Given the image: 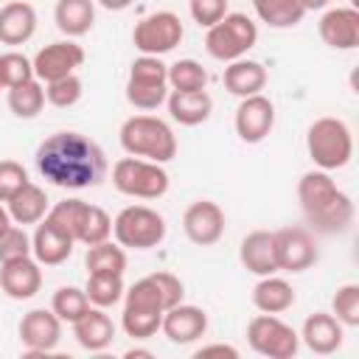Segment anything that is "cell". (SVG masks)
Masks as SVG:
<instances>
[{
    "mask_svg": "<svg viewBox=\"0 0 359 359\" xmlns=\"http://www.w3.org/2000/svg\"><path fill=\"white\" fill-rule=\"evenodd\" d=\"M6 210H8V216H11V222L14 224H36V222H42L45 216H48V210H50V205H48V194H45V188H39L36 182H25L8 202H6Z\"/></svg>",
    "mask_w": 359,
    "mask_h": 359,
    "instance_id": "26",
    "label": "cell"
},
{
    "mask_svg": "<svg viewBox=\"0 0 359 359\" xmlns=\"http://www.w3.org/2000/svg\"><path fill=\"white\" fill-rule=\"evenodd\" d=\"M247 342L266 359H292L300 348V334L278 314H255L247 323Z\"/></svg>",
    "mask_w": 359,
    "mask_h": 359,
    "instance_id": "9",
    "label": "cell"
},
{
    "mask_svg": "<svg viewBox=\"0 0 359 359\" xmlns=\"http://www.w3.org/2000/svg\"><path fill=\"white\" fill-rule=\"evenodd\" d=\"M31 79H36V76H34V65H31L28 56H22L17 50L0 53V81H3L6 90L17 87L22 81H31Z\"/></svg>",
    "mask_w": 359,
    "mask_h": 359,
    "instance_id": "39",
    "label": "cell"
},
{
    "mask_svg": "<svg viewBox=\"0 0 359 359\" xmlns=\"http://www.w3.org/2000/svg\"><path fill=\"white\" fill-rule=\"evenodd\" d=\"M252 306L264 314H283L294 306V289L289 280L275 275H264L255 286H252Z\"/></svg>",
    "mask_w": 359,
    "mask_h": 359,
    "instance_id": "28",
    "label": "cell"
},
{
    "mask_svg": "<svg viewBox=\"0 0 359 359\" xmlns=\"http://www.w3.org/2000/svg\"><path fill=\"white\" fill-rule=\"evenodd\" d=\"M185 238L196 247H210L224 236V210L213 199H196L182 213Z\"/></svg>",
    "mask_w": 359,
    "mask_h": 359,
    "instance_id": "13",
    "label": "cell"
},
{
    "mask_svg": "<svg viewBox=\"0 0 359 359\" xmlns=\"http://www.w3.org/2000/svg\"><path fill=\"white\" fill-rule=\"evenodd\" d=\"M306 149H309V157L317 168H323V171L345 168L353 157L351 126L342 118L323 115V118L311 121V126L306 132Z\"/></svg>",
    "mask_w": 359,
    "mask_h": 359,
    "instance_id": "4",
    "label": "cell"
},
{
    "mask_svg": "<svg viewBox=\"0 0 359 359\" xmlns=\"http://www.w3.org/2000/svg\"><path fill=\"white\" fill-rule=\"evenodd\" d=\"M168 98V84H143V81H126V101L135 109H157Z\"/></svg>",
    "mask_w": 359,
    "mask_h": 359,
    "instance_id": "40",
    "label": "cell"
},
{
    "mask_svg": "<svg viewBox=\"0 0 359 359\" xmlns=\"http://www.w3.org/2000/svg\"><path fill=\"white\" fill-rule=\"evenodd\" d=\"M123 275H87V286H84V294L90 300V306H98V309H109L115 303L123 300Z\"/></svg>",
    "mask_w": 359,
    "mask_h": 359,
    "instance_id": "32",
    "label": "cell"
},
{
    "mask_svg": "<svg viewBox=\"0 0 359 359\" xmlns=\"http://www.w3.org/2000/svg\"><path fill=\"white\" fill-rule=\"evenodd\" d=\"M331 314L348 325V328H356L359 325V283H342L334 297H331Z\"/></svg>",
    "mask_w": 359,
    "mask_h": 359,
    "instance_id": "37",
    "label": "cell"
},
{
    "mask_svg": "<svg viewBox=\"0 0 359 359\" xmlns=\"http://www.w3.org/2000/svg\"><path fill=\"white\" fill-rule=\"evenodd\" d=\"M25 255H31V236L20 224L6 227L0 233V264L17 261V258H25Z\"/></svg>",
    "mask_w": 359,
    "mask_h": 359,
    "instance_id": "42",
    "label": "cell"
},
{
    "mask_svg": "<svg viewBox=\"0 0 359 359\" xmlns=\"http://www.w3.org/2000/svg\"><path fill=\"white\" fill-rule=\"evenodd\" d=\"M300 6H303L306 11H320V8H328L331 0H300Z\"/></svg>",
    "mask_w": 359,
    "mask_h": 359,
    "instance_id": "48",
    "label": "cell"
},
{
    "mask_svg": "<svg viewBox=\"0 0 359 359\" xmlns=\"http://www.w3.org/2000/svg\"><path fill=\"white\" fill-rule=\"evenodd\" d=\"M168 87L182 93H196L208 87V70L196 59H177L168 65Z\"/></svg>",
    "mask_w": 359,
    "mask_h": 359,
    "instance_id": "33",
    "label": "cell"
},
{
    "mask_svg": "<svg viewBox=\"0 0 359 359\" xmlns=\"http://www.w3.org/2000/svg\"><path fill=\"white\" fill-rule=\"evenodd\" d=\"M238 261L247 272L264 278L278 272V258H275V233L269 230H252L241 238L238 247Z\"/></svg>",
    "mask_w": 359,
    "mask_h": 359,
    "instance_id": "20",
    "label": "cell"
},
{
    "mask_svg": "<svg viewBox=\"0 0 359 359\" xmlns=\"http://www.w3.org/2000/svg\"><path fill=\"white\" fill-rule=\"evenodd\" d=\"M297 202L303 216L317 233L337 236L351 230L353 224V202L345 191L337 188L331 171H323V168L306 171L297 180Z\"/></svg>",
    "mask_w": 359,
    "mask_h": 359,
    "instance_id": "2",
    "label": "cell"
},
{
    "mask_svg": "<svg viewBox=\"0 0 359 359\" xmlns=\"http://www.w3.org/2000/svg\"><path fill=\"white\" fill-rule=\"evenodd\" d=\"M252 8L269 28H294L306 17L300 0H252Z\"/></svg>",
    "mask_w": 359,
    "mask_h": 359,
    "instance_id": "29",
    "label": "cell"
},
{
    "mask_svg": "<svg viewBox=\"0 0 359 359\" xmlns=\"http://www.w3.org/2000/svg\"><path fill=\"white\" fill-rule=\"evenodd\" d=\"M320 39L334 50H353L359 45V8L334 6L325 8L317 22Z\"/></svg>",
    "mask_w": 359,
    "mask_h": 359,
    "instance_id": "16",
    "label": "cell"
},
{
    "mask_svg": "<svg viewBox=\"0 0 359 359\" xmlns=\"http://www.w3.org/2000/svg\"><path fill=\"white\" fill-rule=\"evenodd\" d=\"M101 8H107V11H126L135 0H95Z\"/></svg>",
    "mask_w": 359,
    "mask_h": 359,
    "instance_id": "47",
    "label": "cell"
},
{
    "mask_svg": "<svg viewBox=\"0 0 359 359\" xmlns=\"http://www.w3.org/2000/svg\"><path fill=\"white\" fill-rule=\"evenodd\" d=\"M227 3L230 0H188V11L194 22H199L202 28H210L227 14Z\"/></svg>",
    "mask_w": 359,
    "mask_h": 359,
    "instance_id": "44",
    "label": "cell"
},
{
    "mask_svg": "<svg viewBox=\"0 0 359 359\" xmlns=\"http://www.w3.org/2000/svg\"><path fill=\"white\" fill-rule=\"evenodd\" d=\"M112 236L126 250H154L165 238V219L149 205H126L112 219Z\"/></svg>",
    "mask_w": 359,
    "mask_h": 359,
    "instance_id": "8",
    "label": "cell"
},
{
    "mask_svg": "<svg viewBox=\"0 0 359 359\" xmlns=\"http://www.w3.org/2000/svg\"><path fill=\"white\" fill-rule=\"evenodd\" d=\"M112 185L115 191L132 199H160L168 191L171 180L163 163H151V160L129 154L112 165Z\"/></svg>",
    "mask_w": 359,
    "mask_h": 359,
    "instance_id": "6",
    "label": "cell"
},
{
    "mask_svg": "<svg viewBox=\"0 0 359 359\" xmlns=\"http://www.w3.org/2000/svg\"><path fill=\"white\" fill-rule=\"evenodd\" d=\"M342 337H345V325L328 314V311H314L306 317L303 328H300V342L320 356H328L334 351L342 348Z\"/></svg>",
    "mask_w": 359,
    "mask_h": 359,
    "instance_id": "19",
    "label": "cell"
},
{
    "mask_svg": "<svg viewBox=\"0 0 359 359\" xmlns=\"http://www.w3.org/2000/svg\"><path fill=\"white\" fill-rule=\"evenodd\" d=\"M109 236H112V216H109L104 208H98V205H90V202H87L76 241H79V244L93 247V244L107 241Z\"/></svg>",
    "mask_w": 359,
    "mask_h": 359,
    "instance_id": "34",
    "label": "cell"
},
{
    "mask_svg": "<svg viewBox=\"0 0 359 359\" xmlns=\"http://www.w3.org/2000/svg\"><path fill=\"white\" fill-rule=\"evenodd\" d=\"M224 90L236 98H247V95H258L266 87V67L255 59H236L227 62L224 67Z\"/></svg>",
    "mask_w": 359,
    "mask_h": 359,
    "instance_id": "24",
    "label": "cell"
},
{
    "mask_svg": "<svg viewBox=\"0 0 359 359\" xmlns=\"http://www.w3.org/2000/svg\"><path fill=\"white\" fill-rule=\"evenodd\" d=\"M0 87H3V81H0Z\"/></svg>",
    "mask_w": 359,
    "mask_h": 359,
    "instance_id": "51",
    "label": "cell"
},
{
    "mask_svg": "<svg viewBox=\"0 0 359 359\" xmlns=\"http://www.w3.org/2000/svg\"><path fill=\"white\" fill-rule=\"evenodd\" d=\"M84 266H87V275H123L126 272V252L121 244H112L107 238L101 244L87 247Z\"/></svg>",
    "mask_w": 359,
    "mask_h": 359,
    "instance_id": "30",
    "label": "cell"
},
{
    "mask_svg": "<svg viewBox=\"0 0 359 359\" xmlns=\"http://www.w3.org/2000/svg\"><path fill=\"white\" fill-rule=\"evenodd\" d=\"M168 115L171 121L182 123V126H199L210 118L213 112V98L205 90L196 93H182V90H168Z\"/></svg>",
    "mask_w": 359,
    "mask_h": 359,
    "instance_id": "25",
    "label": "cell"
},
{
    "mask_svg": "<svg viewBox=\"0 0 359 359\" xmlns=\"http://www.w3.org/2000/svg\"><path fill=\"white\" fill-rule=\"evenodd\" d=\"M160 331H163V334L168 337V342H174V345H191V342H196L199 337H205V331H208V314H205V309H199V306L177 303V306H171V309L163 311Z\"/></svg>",
    "mask_w": 359,
    "mask_h": 359,
    "instance_id": "17",
    "label": "cell"
},
{
    "mask_svg": "<svg viewBox=\"0 0 359 359\" xmlns=\"http://www.w3.org/2000/svg\"><path fill=\"white\" fill-rule=\"evenodd\" d=\"M36 171L56 188L81 191L95 188L107 177V154L104 149L73 129H62L48 135L36 146Z\"/></svg>",
    "mask_w": 359,
    "mask_h": 359,
    "instance_id": "1",
    "label": "cell"
},
{
    "mask_svg": "<svg viewBox=\"0 0 359 359\" xmlns=\"http://www.w3.org/2000/svg\"><path fill=\"white\" fill-rule=\"evenodd\" d=\"M20 342L28 356L50 353L62 339V320L50 309H31L20 320Z\"/></svg>",
    "mask_w": 359,
    "mask_h": 359,
    "instance_id": "14",
    "label": "cell"
},
{
    "mask_svg": "<svg viewBox=\"0 0 359 359\" xmlns=\"http://www.w3.org/2000/svg\"><path fill=\"white\" fill-rule=\"evenodd\" d=\"M73 244L76 241L67 233H62L56 224L42 219V222H36V230L31 236V255L45 266H59L70 258Z\"/></svg>",
    "mask_w": 359,
    "mask_h": 359,
    "instance_id": "21",
    "label": "cell"
},
{
    "mask_svg": "<svg viewBox=\"0 0 359 359\" xmlns=\"http://www.w3.org/2000/svg\"><path fill=\"white\" fill-rule=\"evenodd\" d=\"M123 356H126V359H135V356H146V359H149V356H151V351H143V348H132V351H126Z\"/></svg>",
    "mask_w": 359,
    "mask_h": 359,
    "instance_id": "50",
    "label": "cell"
},
{
    "mask_svg": "<svg viewBox=\"0 0 359 359\" xmlns=\"http://www.w3.org/2000/svg\"><path fill=\"white\" fill-rule=\"evenodd\" d=\"M53 20L67 39L84 36L95 25V0H56Z\"/></svg>",
    "mask_w": 359,
    "mask_h": 359,
    "instance_id": "27",
    "label": "cell"
},
{
    "mask_svg": "<svg viewBox=\"0 0 359 359\" xmlns=\"http://www.w3.org/2000/svg\"><path fill=\"white\" fill-rule=\"evenodd\" d=\"M121 146L132 157H143L151 163H168L177 154V135L163 118L154 115H132L121 123Z\"/></svg>",
    "mask_w": 359,
    "mask_h": 359,
    "instance_id": "3",
    "label": "cell"
},
{
    "mask_svg": "<svg viewBox=\"0 0 359 359\" xmlns=\"http://www.w3.org/2000/svg\"><path fill=\"white\" fill-rule=\"evenodd\" d=\"M31 65H34V76L42 84H48V81L76 73L84 65V48L76 39H56V42L39 48L36 56L31 59Z\"/></svg>",
    "mask_w": 359,
    "mask_h": 359,
    "instance_id": "12",
    "label": "cell"
},
{
    "mask_svg": "<svg viewBox=\"0 0 359 359\" xmlns=\"http://www.w3.org/2000/svg\"><path fill=\"white\" fill-rule=\"evenodd\" d=\"M8 109L17 118H36L45 107V84L39 79L22 81L17 87H8Z\"/></svg>",
    "mask_w": 359,
    "mask_h": 359,
    "instance_id": "31",
    "label": "cell"
},
{
    "mask_svg": "<svg viewBox=\"0 0 359 359\" xmlns=\"http://www.w3.org/2000/svg\"><path fill=\"white\" fill-rule=\"evenodd\" d=\"M196 359H205V356H230V359H238V351L233 345H224V342H213V345H202L196 353Z\"/></svg>",
    "mask_w": 359,
    "mask_h": 359,
    "instance_id": "46",
    "label": "cell"
},
{
    "mask_svg": "<svg viewBox=\"0 0 359 359\" xmlns=\"http://www.w3.org/2000/svg\"><path fill=\"white\" fill-rule=\"evenodd\" d=\"M163 297L154 286V280L146 275L140 280H135L126 292H123V314H121V328L126 331V337L132 339H149L160 331L163 323Z\"/></svg>",
    "mask_w": 359,
    "mask_h": 359,
    "instance_id": "5",
    "label": "cell"
},
{
    "mask_svg": "<svg viewBox=\"0 0 359 359\" xmlns=\"http://www.w3.org/2000/svg\"><path fill=\"white\" fill-rule=\"evenodd\" d=\"M126 81H143V84H168V65H163L160 56H146L140 53L132 67Z\"/></svg>",
    "mask_w": 359,
    "mask_h": 359,
    "instance_id": "41",
    "label": "cell"
},
{
    "mask_svg": "<svg viewBox=\"0 0 359 359\" xmlns=\"http://www.w3.org/2000/svg\"><path fill=\"white\" fill-rule=\"evenodd\" d=\"M42 264L34 255L0 264V289L11 300H31L42 289Z\"/></svg>",
    "mask_w": 359,
    "mask_h": 359,
    "instance_id": "18",
    "label": "cell"
},
{
    "mask_svg": "<svg viewBox=\"0 0 359 359\" xmlns=\"http://www.w3.org/2000/svg\"><path fill=\"white\" fill-rule=\"evenodd\" d=\"M84 208H87V202H84V199H62V202H56V205L48 210V216H45V219H48L50 224H56L62 233H67V236L76 241L79 227H81Z\"/></svg>",
    "mask_w": 359,
    "mask_h": 359,
    "instance_id": "36",
    "label": "cell"
},
{
    "mask_svg": "<svg viewBox=\"0 0 359 359\" xmlns=\"http://www.w3.org/2000/svg\"><path fill=\"white\" fill-rule=\"evenodd\" d=\"M28 182V171L17 160H0V202H8Z\"/></svg>",
    "mask_w": 359,
    "mask_h": 359,
    "instance_id": "43",
    "label": "cell"
},
{
    "mask_svg": "<svg viewBox=\"0 0 359 359\" xmlns=\"http://www.w3.org/2000/svg\"><path fill=\"white\" fill-rule=\"evenodd\" d=\"M36 34V11L25 0H11L0 6V42L22 45Z\"/></svg>",
    "mask_w": 359,
    "mask_h": 359,
    "instance_id": "23",
    "label": "cell"
},
{
    "mask_svg": "<svg viewBox=\"0 0 359 359\" xmlns=\"http://www.w3.org/2000/svg\"><path fill=\"white\" fill-rule=\"evenodd\" d=\"M255 42H258V25L241 11H227L205 34V48L219 62H236L247 56V50H252Z\"/></svg>",
    "mask_w": 359,
    "mask_h": 359,
    "instance_id": "7",
    "label": "cell"
},
{
    "mask_svg": "<svg viewBox=\"0 0 359 359\" xmlns=\"http://www.w3.org/2000/svg\"><path fill=\"white\" fill-rule=\"evenodd\" d=\"M182 20L174 11H154L135 22L132 42L146 56H163L182 42Z\"/></svg>",
    "mask_w": 359,
    "mask_h": 359,
    "instance_id": "10",
    "label": "cell"
},
{
    "mask_svg": "<svg viewBox=\"0 0 359 359\" xmlns=\"http://www.w3.org/2000/svg\"><path fill=\"white\" fill-rule=\"evenodd\" d=\"M81 93H84V84H81V79H79L76 73L45 84V101H48L50 107H59V109H67V107L79 104Z\"/></svg>",
    "mask_w": 359,
    "mask_h": 359,
    "instance_id": "38",
    "label": "cell"
},
{
    "mask_svg": "<svg viewBox=\"0 0 359 359\" xmlns=\"http://www.w3.org/2000/svg\"><path fill=\"white\" fill-rule=\"evenodd\" d=\"M275 126V104L258 93V95H247L238 101L236 107V135L244 143H261Z\"/></svg>",
    "mask_w": 359,
    "mask_h": 359,
    "instance_id": "15",
    "label": "cell"
},
{
    "mask_svg": "<svg viewBox=\"0 0 359 359\" xmlns=\"http://www.w3.org/2000/svg\"><path fill=\"white\" fill-rule=\"evenodd\" d=\"M14 222H11V216H8V210L3 208V202H0V233L6 230V227H11Z\"/></svg>",
    "mask_w": 359,
    "mask_h": 359,
    "instance_id": "49",
    "label": "cell"
},
{
    "mask_svg": "<svg viewBox=\"0 0 359 359\" xmlns=\"http://www.w3.org/2000/svg\"><path fill=\"white\" fill-rule=\"evenodd\" d=\"M149 278L154 280V286H157V292H160L165 309L182 303V297H185V286H182V280H180L177 275H171V272H151Z\"/></svg>",
    "mask_w": 359,
    "mask_h": 359,
    "instance_id": "45",
    "label": "cell"
},
{
    "mask_svg": "<svg viewBox=\"0 0 359 359\" xmlns=\"http://www.w3.org/2000/svg\"><path fill=\"white\" fill-rule=\"evenodd\" d=\"M73 337H76V342L84 351H93L95 353V351H104V348L112 345V339H115V323H112V317L104 309L90 306L73 323Z\"/></svg>",
    "mask_w": 359,
    "mask_h": 359,
    "instance_id": "22",
    "label": "cell"
},
{
    "mask_svg": "<svg viewBox=\"0 0 359 359\" xmlns=\"http://www.w3.org/2000/svg\"><path fill=\"white\" fill-rule=\"evenodd\" d=\"M87 309H90V300H87L84 289H79V286H59V289L53 292V297H50V311H53L62 323H70V325H73Z\"/></svg>",
    "mask_w": 359,
    "mask_h": 359,
    "instance_id": "35",
    "label": "cell"
},
{
    "mask_svg": "<svg viewBox=\"0 0 359 359\" xmlns=\"http://www.w3.org/2000/svg\"><path fill=\"white\" fill-rule=\"evenodd\" d=\"M275 258H278V272H306L317 264L320 250L306 227H283L275 230Z\"/></svg>",
    "mask_w": 359,
    "mask_h": 359,
    "instance_id": "11",
    "label": "cell"
}]
</instances>
